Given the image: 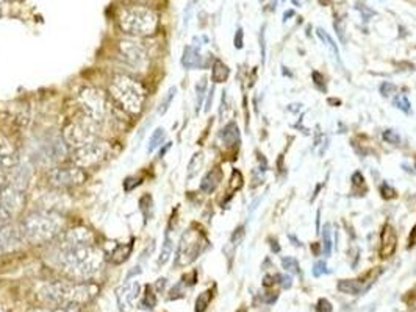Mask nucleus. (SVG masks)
Segmentation results:
<instances>
[{
    "mask_svg": "<svg viewBox=\"0 0 416 312\" xmlns=\"http://www.w3.org/2000/svg\"><path fill=\"white\" fill-rule=\"evenodd\" d=\"M50 259L60 272L78 281L96 276L103 267V254L94 244H64L55 241Z\"/></svg>",
    "mask_w": 416,
    "mask_h": 312,
    "instance_id": "obj_1",
    "label": "nucleus"
},
{
    "mask_svg": "<svg viewBox=\"0 0 416 312\" xmlns=\"http://www.w3.org/2000/svg\"><path fill=\"white\" fill-rule=\"evenodd\" d=\"M99 292L94 282L55 281L42 286L38 298L49 307H74L90 303Z\"/></svg>",
    "mask_w": 416,
    "mask_h": 312,
    "instance_id": "obj_2",
    "label": "nucleus"
},
{
    "mask_svg": "<svg viewBox=\"0 0 416 312\" xmlns=\"http://www.w3.org/2000/svg\"><path fill=\"white\" fill-rule=\"evenodd\" d=\"M63 226L64 220L58 212L39 209L27 214L22 219L19 228L27 242L41 245L57 239L63 233Z\"/></svg>",
    "mask_w": 416,
    "mask_h": 312,
    "instance_id": "obj_3",
    "label": "nucleus"
},
{
    "mask_svg": "<svg viewBox=\"0 0 416 312\" xmlns=\"http://www.w3.org/2000/svg\"><path fill=\"white\" fill-rule=\"evenodd\" d=\"M110 97L115 103L128 114H140L146 102V91L140 81L135 78L119 74L110 81Z\"/></svg>",
    "mask_w": 416,
    "mask_h": 312,
    "instance_id": "obj_4",
    "label": "nucleus"
},
{
    "mask_svg": "<svg viewBox=\"0 0 416 312\" xmlns=\"http://www.w3.org/2000/svg\"><path fill=\"white\" fill-rule=\"evenodd\" d=\"M119 28L128 36H150L158 28V14L144 5H132L122 8L118 14Z\"/></svg>",
    "mask_w": 416,
    "mask_h": 312,
    "instance_id": "obj_5",
    "label": "nucleus"
},
{
    "mask_svg": "<svg viewBox=\"0 0 416 312\" xmlns=\"http://www.w3.org/2000/svg\"><path fill=\"white\" fill-rule=\"evenodd\" d=\"M80 103L83 111H85V116L94 121L97 125L102 127L103 124L113 121L115 106L100 89H83L80 94Z\"/></svg>",
    "mask_w": 416,
    "mask_h": 312,
    "instance_id": "obj_6",
    "label": "nucleus"
},
{
    "mask_svg": "<svg viewBox=\"0 0 416 312\" xmlns=\"http://www.w3.org/2000/svg\"><path fill=\"white\" fill-rule=\"evenodd\" d=\"M99 130L100 125H97L94 121H91L90 117H81L78 121L71 122L64 131H63V139L64 142L71 147L80 149L83 146H86L90 142H94V140L99 139Z\"/></svg>",
    "mask_w": 416,
    "mask_h": 312,
    "instance_id": "obj_7",
    "label": "nucleus"
},
{
    "mask_svg": "<svg viewBox=\"0 0 416 312\" xmlns=\"http://www.w3.org/2000/svg\"><path fill=\"white\" fill-rule=\"evenodd\" d=\"M207 241L201 231H196L189 228L188 231L183 233L179 248H177V259L176 266H188L198 259V256L202 253Z\"/></svg>",
    "mask_w": 416,
    "mask_h": 312,
    "instance_id": "obj_8",
    "label": "nucleus"
},
{
    "mask_svg": "<svg viewBox=\"0 0 416 312\" xmlns=\"http://www.w3.org/2000/svg\"><path fill=\"white\" fill-rule=\"evenodd\" d=\"M47 181L58 189H66V187H74L80 186L86 181V174L83 167L80 165H64V167H57L52 169L47 174Z\"/></svg>",
    "mask_w": 416,
    "mask_h": 312,
    "instance_id": "obj_9",
    "label": "nucleus"
},
{
    "mask_svg": "<svg viewBox=\"0 0 416 312\" xmlns=\"http://www.w3.org/2000/svg\"><path fill=\"white\" fill-rule=\"evenodd\" d=\"M25 190L7 184L0 189V222H8L17 215L25 202Z\"/></svg>",
    "mask_w": 416,
    "mask_h": 312,
    "instance_id": "obj_10",
    "label": "nucleus"
},
{
    "mask_svg": "<svg viewBox=\"0 0 416 312\" xmlns=\"http://www.w3.org/2000/svg\"><path fill=\"white\" fill-rule=\"evenodd\" d=\"M110 152V146L105 140H94L86 146H83L80 149H75L72 153V159L77 165L80 167H91L96 165L97 162L103 161Z\"/></svg>",
    "mask_w": 416,
    "mask_h": 312,
    "instance_id": "obj_11",
    "label": "nucleus"
},
{
    "mask_svg": "<svg viewBox=\"0 0 416 312\" xmlns=\"http://www.w3.org/2000/svg\"><path fill=\"white\" fill-rule=\"evenodd\" d=\"M119 52H121V56L124 58V61L128 63L132 67H138V69L146 67V64H147V52L141 44H138V42H135L132 39L121 41Z\"/></svg>",
    "mask_w": 416,
    "mask_h": 312,
    "instance_id": "obj_12",
    "label": "nucleus"
},
{
    "mask_svg": "<svg viewBox=\"0 0 416 312\" xmlns=\"http://www.w3.org/2000/svg\"><path fill=\"white\" fill-rule=\"evenodd\" d=\"M64 139L61 137H53L49 139L41 146L39 152H38V159L41 164H53L60 161L64 155H66V146H64Z\"/></svg>",
    "mask_w": 416,
    "mask_h": 312,
    "instance_id": "obj_13",
    "label": "nucleus"
},
{
    "mask_svg": "<svg viewBox=\"0 0 416 312\" xmlns=\"http://www.w3.org/2000/svg\"><path fill=\"white\" fill-rule=\"evenodd\" d=\"M24 242L25 239L19 226L10 223L0 226V254L19 248Z\"/></svg>",
    "mask_w": 416,
    "mask_h": 312,
    "instance_id": "obj_14",
    "label": "nucleus"
},
{
    "mask_svg": "<svg viewBox=\"0 0 416 312\" xmlns=\"http://www.w3.org/2000/svg\"><path fill=\"white\" fill-rule=\"evenodd\" d=\"M141 292V286L138 281H127L121 287H118L116 291V298H118V304L121 310H127L128 307H132L136 301V298L140 297Z\"/></svg>",
    "mask_w": 416,
    "mask_h": 312,
    "instance_id": "obj_15",
    "label": "nucleus"
},
{
    "mask_svg": "<svg viewBox=\"0 0 416 312\" xmlns=\"http://www.w3.org/2000/svg\"><path fill=\"white\" fill-rule=\"evenodd\" d=\"M396 247H398V237H396L393 226L391 225H385L383 230H382V234H380L379 254L382 258H390L391 254L396 251Z\"/></svg>",
    "mask_w": 416,
    "mask_h": 312,
    "instance_id": "obj_16",
    "label": "nucleus"
},
{
    "mask_svg": "<svg viewBox=\"0 0 416 312\" xmlns=\"http://www.w3.org/2000/svg\"><path fill=\"white\" fill-rule=\"evenodd\" d=\"M17 164L16 155L13 149L8 146L7 140L0 139V174L4 172H11V169Z\"/></svg>",
    "mask_w": 416,
    "mask_h": 312,
    "instance_id": "obj_17",
    "label": "nucleus"
},
{
    "mask_svg": "<svg viewBox=\"0 0 416 312\" xmlns=\"http://www.w3.org/2000/svg\"><path fill=\"white\" fill-rule=\"evenodd\" d=\"M182 66L185 69H198V67H204V61L202 56L199 53V50L192 45L185 47L183 50V56H182Z\"/></svg>",
    "mask_w": 416,
    "mask_h": 312,
    "instance_id": "obj_18",
    "label": "nucleus"
},
{
    "mask_svg": "<svg viewBox=\"0 0 416 312\" xmlns=\"http://www.w3.org/2000/svg\"><path fill=\"white\" fill-rule=\"evenodd\" d=\"M219 136H221V139H223V142H224L227 147H235V146H238V144H239V139H241V136H239V128H238V125H236L235 122L227 124L223 130H221Z\"/></svg>",
    "mask_w": 416,
    "mask_h": 312,
    "instance_id": "obj_19",
    "label": "nucleus"
},
{
    "mask_svg": "<svg viewBox=\"0 0 416 312\" xmlns=\"http://www.w3.org/2000/svg\"><path fill=\"white\" fill-rule=\"evenodd\" d=\"M221 180H223V172H221V169L219 167L211 169L210 172L204 177V180L201 183V190L205 192V194H211L217 187Z\"/></svg>",
    "mask_w": 416,
    "mask_h": 312,
    "instance_id": "obj_20",
    "label": "nucleus"
},
{
    "mask_svg": "<svg viewBox=\"0 0 416 312\" xmlns=\"http://www.w3.org/2000/svg\"><path fill=\"white\" fill-rule=\"evenodd\" d=\"M338 291L343 292V294H347V295H360L365 287L362 286V282L360 281H355V279H341L338 281Z\"/></svg>",
    "mask_w": 416,
    "mask_h": 312,
    "instance_id": "obj_21",
    "label": "nucleus"
},
{
    "mask_svg": "<svg viewBox=\"0 0 416 312\" xmlns=\"http://www.w3.org/2000/svg\"><path fill=\"white\" fill-rule=\"evenodd\" d=\"M229 75H230V69H229L223 61H221V60H216V61L213 63V67H211V78H213L214 83H224V81H227Z\"/></svg>",
    "mask_w": 416,
    "mask_h": 312,
    "instance_id": "obj_22",
    "label": "nucleus"
},
{
    "mask_svg": "<svg viewBox=\"0 0 416 312\" xmlns=\"http://www.w3.org/2000/svg\"><path fill=\"white\" fill-rule=\"evenodd\" d=\"M130 253H132V244H119L112 251V261L115 264H122L128 259Z\"/></svg>",
    "mask_w": 416,
    "mask_h": 312,
    "instance_id": "obj_23",
    "label": "nucleus"
},
{
    "mask_svg": "<svg viewBox=\"0 0 416 312\" xmlns=\"http://www.w3.org/2000/svg\"><path fill=\"white\" fill-rule=\"evenodd\" d=\"M204 162H205V156L202 152L199 153H194V156L191 158L189 164H188V174L186 177L188 178H194L199 172H201V169L204 167Z\"/></svg>",
    "mask_w": 416,
    "mask_h": 312,
    "instance_id": "obj_24",
    "label": "nucleus"
},
{
    "mask_svg": "<svg viewBox=\"0 0 416 312\" xmlns=\"http://www.w3.org/2000/svg\"><path fill=\"white\" fill-rule=\"evenodd\" d=\"M172 248H174V244H172V239L169 237V234H166L164 237V242H163V247H161V253H160V258H158V266H164L166 262L169 261L171 254H172Z\"/></svg>",
    "mask_w": 416,
    "mask_h": 312,
    "instance_id": "obj_25",
    "label": "nucleus"
},
{
    "mask_svg": "<svg viewBox=\"0 0 416 312\" xmlns=\"http://www.w3.org/2000/svg\"><path fill=\"white\" fill-rule=\"evenodd\" d=\"M164 137H166V131H164V128H157V130L152 133L150 139H149L147 153H152L154 150H157V149H158V147L163 144Z\"/></svg>",
    "mask_w": 416,
    "mask_h": 312,
    "instance_id": "obj_26",
    "label": "nucleus"
},
{
    "mask_svg": "<svg viewBox=\"0 0 416 312\" xmlns=\"http://www.w3.org/2000/svg\"><path fill=\"white\" fill-rule=\"evenodd\" d=\"M322 241H324V247H322V253L324 256L329 258L332 254V226L330 223H325L324 228H322Z\"/></svg>",
    "mask_w": 416,
    "mask_h": 312,
    "instance_id": "obj_27",
    "label": "nucleus"
},
{
    "mask_svg": "<svg viewBox=\"0 0 416 312\" xmlns=\"http://www.w3.org/2000/svg\"><path fill=\"white\" fill-rule=\"evenodd\" d=\"M316 33H318V36H319V38L324 41V44H325V45H327V47L332 50V53H334L335 58L340 61V52H338V47H337V44L334 42V39H332V38H330V36H329V35H327V33L322 30V28H318Z\"/></svg>",
    "mask_w": 416,
    "mask_h": 312,
    "instance_id": "obj_28",
    "label": "nucleus"
},
{
    "mask_svg": "<svg viewBox=\"0 0 416 312\" xmlns=\"http://www.w3.org/2000/svg\"><path fill=\"white\" fill-rule=\"evenodd\" d=\"M211 298H213V292H211V291L202 292V294L198 297V300H196V309H194V310H196V312H205V309L208 307Z\"/></svg>",
    "mask_w": 416,
    "mask_h": 312,
    "instance_id": "obj_29",
    "label": "nucleus"
},
{
    "mask_svg": "<svg viewBox=\"0 0 416 312\" xmlns=\"http://www.w3.org/2000/svg\"><path fill=\"white\" fill-rule=\"evenodd\" d=\"M176 92H177V88L174 86V88H171L169 91H168V94L164 95V99H163V102L160 103V108H158V114H166V111L169 109V106H171V103H172V100H174V97H176Z\"/></svg>",
    "mask_w": 416,
    "mask_h": 312,
    "instance_id": "obj_30",
    "label": "nucleus"
},
{
    "mask_svg": "<svg viewBox=\"0 0 416 312\" xmlns=\"http://www.w3.org/2000/svg\"><path fill=\"white\" fill-rule=\"evenodd\" d=\"M282 267L290 272L291 275H299L300 273V267H299V262L296 258H291V256H287L282 259Z\"/></svg>",
    "mask_w": 416,
    "mask_h": 312,
    "instance_id": "obj_31",
    "label": "nucleus"
},
{
    "mask_svg": "<svg viewBox=\"0 0 416 312\" xmlns=\"http://www.w3.org/2000/svg\"><path fill=\"white\" fill-rule=\"evenodd\" d=\"M393 105L398 108V109H401V111H404V112H410L411 111V105H410V100L407 99V95H404V94H401V95H396L395 99H393Z\"/></svg>",
    "mask_w": 416,
    "mask_h": 312,
    "instance_id": "obj_32",
    "label": "nucleus"
},
{
    "mask_svg": "<svg viewBox=\"0 0 416 312\" xmlns=\"http://www.w3.org/2000/svg\"><path fill=\"white\" fill-rule=\"evenodd\" d=\"M155 304H157L155 294H154L152 287H150V286H147V287H146V295H144V300L141 301V307H144V309H154V307H155Z\"/></svg>",
    "mask_w": 416,
    "mask_h": 312,
    "instance_id": "obj_33",
    "label": "nucleus"
},
{
    "mask_svg": "<svg viewBox=\"0 0 416 312\" xmlns=\"http://www.w3.org/2000/svg\"><path fill=\"white\" fill-rule=\"evenodd\" d=\"M205 91H207V78H202L198 86H196V94H198V109H201L204 97H205Z\"/></svg>",
    "mask_w": 416,
    "mask_h": 312,
    "instance_id": "obj_34",
    "label": "nucleus"
},
{
    "mask_svg": "<svg viewBox=\"0 0 416 312\" xmlns=\"http://www.w3.org/2000/svg\"><path fill=\"white\" fill-rule=\"evenodd\" d=\"M383 140H386L388 144L399 146L401 144V136L395 130H386V131H383Z\"/></svg>",
    "mask_w": 416,
    "mask_h": 312,
    "instance_id": "obj_35",
    "label": "nucleus"
},
{
    "mask_svg": "<svg viewBox=\"0 0 416 312\" xmlns=\"http://www.w3.org/2000/svg\"><path fill=\"white\" fill-rule=\"evenodd\" d=\"M274 279H275L277 284H280L283 289H290L291 284H293V281H291V276H290V275H282V273H279V275H275V276H274Z\"/></svg>",
    "mask_w": 416,
    "mask_h": 312,
    "instance_id": "obj_36",
    "label": "nucleus"
},
{
    "mask_svg": "<svg viewBox=\"0 0 416 312\" xmlns=\"http://www.w3.org/2000/svg\"><path fill=\"white\" fill-rule=\"evenodd\" d=\"M395 91H396V86H395L393 83L383 81V83L380 84V94H382L383 97H390V95H393Z\"/></svg>",
    "mask_w": 416,
    "mask_h": 312,
    "instance_id": "obj_37",
    "label": "nucleus"
},
{
    "mask_svg": "<svg viewBox=\"0 0 416 312\" xmlns=\"http://www.w3.org/2000/svg\"><path fill=\"white\" fill-rule=\"evenodd\" d=\"M241 186H243V175H241L239 170H233L230 187H232V190H238Z\"/></svg>",
    "mask_w": 416,
    "mask_h": 312,
    "instance_id": "obj_38",
    "label": "nucleus"
},
{
    "mask_svg": "<svg viewBox=\"0 0 416 312\" xmlns=\"http://www.w3.org/2000/svg\"><path fill=\"white\" fill-rule=\"evenodd\" d=\"M325 273H329V269H327L325 262H324V261H318V262L313 266V276H315V278H319L321 275H325Z\"/></svg>",
    "mask_w": 416,
    "mask_h": 312,
    "instance_id": "obj_39",
    "label": "nucleus"
},
{
    "mask_svg": "<svg viewBox=\"0 0 416 312\" xmlns=\"http://www.w3.org/2000/svg\"><path fill=\"white\" fill-rule=\"evenodd\" d=\"M332 303L325 298H319L316 303V312H332Z\"/></svg>",
    "mask_w": 416,
    "mask_h": 312,
    "instance_id": "obj_40",
    "label": "nucleus"
},
{
    "mask_svg": "<svg viewBox=\"0 0 416 312\" xmlns=\"http://www.w3.org/2000/svg\"><path fill=\"white\" fill-rule=\"evenodd\" d=\"M244 239V226L241 225V226H238V228L233 231V234H232V237H230V241H232V244L233 245H238V244H241V241Z\"/></svg>",
    "mask_w": 416,
    "mask_h": 312,
    "instance_id": "obj_41",
    "label": "nucleus"
},
{
    "mask_svg": "<svg viewBox=\"0 0 416 312\" xmlns=\"http://www.w3.org/2000/svg\"><path fill=\"white\" fill-rule=\"evenodd\" d=\"M313 80H315V84H316V88L322 92H325V81L322 78V75L319 72H313Z\"/></svg>",
    "mask_w": 416,
    "mask_h": 312,
    "instance_id": "obj_42",
    "label": "nucleus"
},
{
    "mask_svg": "<svg viewBox=\"0 0 416 312\" xmlns=\"http://www.w3.org/2000/svg\"><path fill=\"white\" fill-rule=\"evenodd\" d=\"M30 312H77L74 307H49V309H33Z\"/></svg>",
    "mask_w": 416,
    "mask_h": 312,
    "instance_id": "obj_43",
    "label": "nucleus"
},
{
    "mask_svg": "<svg viewBox=\"0 0 416 312\" xmlns=\"http://www.w3.org/2000/svg\"><path fill=\"white\" fill-rule=\"evenodd\" d=\"M141 183V180L140 178H135V177H128L125 181H124V189L127 190V192H130L135 186H138Z\"/></svg>",
    "mask_w": 416,
    "mask_h": 312,
    "instance_id": "obj_44",
    "label": "nucleus"
},
{
    "mask_svg": "<svg viewBox=\"0 0 416 312\" xmlns=\"http://www.w3.org/2000/svg\"><path fill=\"white\" fill-rule=\"evenodd\" d=\"M380 192H382V197H383V198H391V197L395 195V190H393L390 186H388L386 183H383V184L380 186Z\"/></svg>",
    "mask_w": 416,
    "mask_h": 312,
    "instance_id": "obj_45",
    "label": "nucleus"
},
{
    "mask_svg": "<svg viewBox=\"0 0 416 312\" xmlns=\"http://www.w3.org/2000/svg\"><path fill=\"white\" fill-rule=\"evenodd\" d=\"M235 47L241 49L243 47V28H238L236 35H235Z\"/></svg>",
    "mask_w": 416,
    "mask_h": 312,
    "instance_id": "obj_46",
    "label": "nucleus"
},
{
    "mask_svg": "<svg viewBox=\"0 0 416 312\" xmlns=\"http://www.w3.org/2000/svg\"><path fill=\"white\" fill-rule=\"evenodd\" d=\"M352 181H354L355 186H362L365 180H363V175H362V174H360V172H355V174L352 175Z\"/></svg>",
    "mask_w": 416,
    "mask_h": 312,
    "instance_id": "obj_47",
    "label": "nucleus"
},
{
    "mask_svg": "<svg viewBox=\"0 0 416 312\" xmlns=\"http://www.w3.org/2000/svg\"><path fill=\"white\" fill-rule=\"evenodd\" d=\"M268 242H269V245H271V248H272L274 253H279L280 251V245L277 244V241L274 237H268Z\"/></svg>",
    "mask_w": 416,
    "mask_h": 312,
    "instance_id": "obj_48",
    "label": "nucleus"
},
{
    "mask_svg": "<svg viewBox=\"0 0 416 312\" xmlns=\"http://www.w3.org/2000/svg\"><path fill=\"white\" fill-rule=\"evenodd\" d=\"M277 298H279V294H266L265 295V301L268 303V304H274L275 301H277Z\"/></svg>",
    "mask_w": 416,
    "mask_h": 312,
    "instance_id": "obj_49",
    "label": "nucleus"
},
{
    "mask_svg": "<svg viewBox=\"0 0 416 312\" xmlns=\"http://www.w3.org/2000/svg\"><path fill=\"white\" fill-rule=\"evenodd\" d=\"M335 28H337V32H338V36H340V39H341V42L344 44V42H346V36H344V30H343V27L340 28V25H338V22H335Z\"/></svg>",
    "mask_w": 416,
    "mask_h": 312,
    "instance_id": "obj_50",
    "label": "nucleus"
},
{
    "mask_svg": "<svg viewBox=\"0 0 416 312\" xmlns=\"http://www.w3.org/2000/svg\"><path fill=\"white\" fill-rule=\"evenodd\" d=\"M213 94H214V89L211 88V91L208 92V100H207V105H205V111H210V108H211V103H213Z\"/></svg>",
    "mask_w": 416,
    "mask_h": 312,
    "instance_id": "obj_51",
    "label": "nucleus"
},
{
    "mask_svg": "<svg viewBox=\"0 0 416 312\" xmlns=\"http://www.w3.org/2000/svg\"><path fill=\"white\" fill-rule=\"evenodd\" d=\"M272 279H274L272 276L266 275V276L263 278V286H266V287H271V286L274 284V282H275V281H272Z\"/></svg>",
    "mask_w": 416,
    "mask_h": 312,
    "instance_id": "obj_52",
    "label": "nucleus"
},
{
    "mask_svg": "<svg viewBox=\"0 0 416 312\" xmlns=\"http://www.w3.org/2000/svg\"><path fill=\"white\" fill-rule=\"evenodd\" d=\"M260 42H261V60H263V63H265V38H263V32L260 33Z\"/></svg>",
    "mask_w": 416,
    "mask_h": 312,
    "instance_id": "obj_53",
    "label": "nucleus"
},
{
    "mask_svg": "<svg viewBox=\"0 0 416 312\" xmlns=\"http://www.w3.org/2000/svg\"><path fill=\"white\" fill-rule=\"evenodd\" d=\"M293 14H294V11H293V10H288V11L285 13V16H283V20H288V17L293 16Z\"/></svg>",
    "mask_w": 416,
    "mask_h": 312,
    "instance_id": "obj_54",
    "label": "nucleus"
},
{
    "mask_svg": "<svg viewBox=\"0 0 416 312\" xmlns=\"http://www.w3.org/2000/svg\"><path fill=\"white\" fill-rule=\"evenodd\" d=\"M414 167H416V156H414Z\"/></svg>",
    "mask_w": 416,
    "mask_h": 312,
    "instance_id": "obj_55",
    "label": "nucleus"
}]
</instances>
